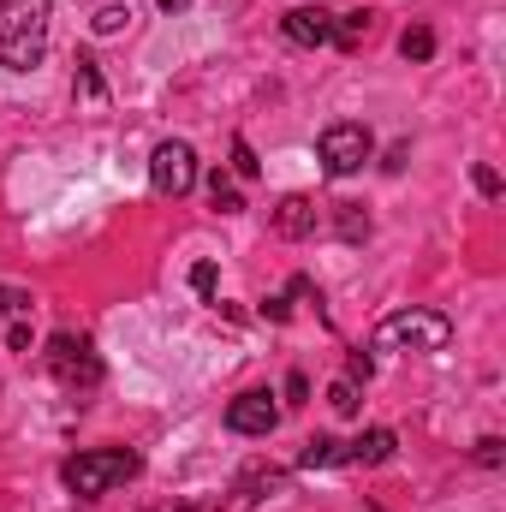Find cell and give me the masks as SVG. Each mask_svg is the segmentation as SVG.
Masks as SVG:
<instances>
[{"instance_id":"21","label":"cell","mask_w":506,"mask_h":512,"mask_svg":"<svg viewBox=\"0 0 506 512\" xmlns=\"http://www.w3.org/2000/svg\"><path fill=\"white\" fill-rule=\"evenodd\" d=\"M30 310V292H18V286H0V322L6 316H24Z\"/></svg>"},{"instance_id":"26","label":"cell","mask_w":506,"mask_h":512,"mask_svg":"<svg viewBox=\"0 0 506 512\" xmlns=\"http://www.w3.org/2000/svg\"><path fill=\"white\" fill-rule=\"evenodd\" d=\"M6 346H12V352H30V328H24V322H12V328H6Z\"/></svg>"},{"instance_id":"22","label":"cell","mask_w":506,"mask_h":512,"mask_svg":"<svg viewBox=\"0 0 506 512\" xmlns=\"http://www.w3.org/2000/svg\"><path fill=\"white\" fill-rule=\"evenodd\" d=\"M191 292H197V298L215 292V262H197V268H191Z\"/></svg>"},{"instance_id":"17","label":"cell","mask_w":506,"mask_h":512,"mask_svg":"<svg viewBox=\"0 0 506 512\" xmlns=\"http://www.w3.org/2000/svg\"><path fill=\"white\" fill-rule=\"evenodd\" d=\"M340 233L346 239H370V215H358V203H340Z\"/></svg>"},{"instance_id":"13","label":"cell","mask_w":506,"mask_h":512,"mask_svg":"<svg viewBox=\"0 0 506 512\" xmlns=\"http://www.w3.org/2000/svg\"><path fill=\"white\" fill-rule=\"evenodd\" d=\"M328 405H334L340 417H358V411H364V387H358V382H346V376H340V382L328 387Z\"/></svg>"},{"instance_id":"2","label":"cell","mask_w":506,"mask_h":512,"mask_svg":"<svg viewBox=\"0 0 506 512\" xmlns=\"http://www.w3.org/2000/svg\"><path fill=\"white\" fill-rule=\"evenodd\" d=\"M137 465H143V459H137L131 447H90V453H72V459L60 465V477H66L72 495L96 501V495H114L120 483H131Z\"/></svg>"},{"instance_id":"14","label":"cell","mask_w":506,"mask_h":512,"mask_svg":"<svg viewBox=\"0 0 506 512\" xmlns=\"http://www.w3.org/2000/svg\"><path fill=\"white\" fill-rule=\"evenodd\" d=\"M399 54H405V60H429V54H435V30H429V24H411V30L399 36Z\"/></svg>"},{"instance_id":"7","label":"cell","mask_w":506,"mask_h":512,"mask_svg":"<svg viewBox=\"0 0 506 512\" xmlns=\"http://www.w3.org/2000/svg\"><path fill=\"white\" fill-rule=\"evenodd\" d=\"M274 423H280V405H274L268 387H251V393H239L227 405V429L233 435H274Z\"/></svg>"},{"instance_id":"5","label":"cell","mask_w":506,"mask_h":512,"mask_svg":"<svg viewBox=\"0 0 506 512\" xmlns=\"http://www.w3.org/2000/svg\"><path fill=\"white\" fill-rule=\"evenodd\" d=\"M42 358H48V376L60 387H96L102 382V358L90 352L84 334H54V340L42 346Z\"/></svg>"},{"instance_id":"29","label":"cell","mask_w":506,"mask_h":512,"mask_svg":"<svg viewBox=\"0 0 506 512\" xmlns=\"http://www.w3.org/2000/svg\"><path fill=\"white\" fill-rule=\"evenodd\" d=\"M155 6H161L167 18H179V12H191V0H155Z\"/></svg>"},{"instance_id":"4","label":"cell","mask_w":506,"mask_h":512,"mask_svg":"<svg viewBox=\"0 0 506 512\" xmlns=\"http://www.w3.org/2000/svg\"><path fill=\"white\" fill-rule=\"evenodd\" d=\"M191 185H197V149L185 137L155 143V155H149V191L179 203V197H191Z\"/></svg>"},{"instance_id":"1","label":"cell","mask_w":506,"mask_h":512,"mask_svg":"<svg viewBox=\"0 0 506 512\" xmlns=\"http://www.w3.org/2000/svg\"><path fill=\"white\" fill-rule=\"evenodd\" d=\"M48 18H54V0H0V66L6 72H36L42 66Z\"/></svg>"},{"instance_id":"9","label":"cell","mask_w":506,"mask_h":512,"mask_svg":"<svg viewBox=\"0 0 506 512\" xmlns=\"http://www.w3.org/2000/svg\"><path fill=\"white\" fill-rule=\"evenodd\" d=\"M274 233H280V239H310V233H316V203L298 197V191L280 197V203H274Z\"/></svg>"},{"instance_id":"24","label":"cell","mask_w":506,"mask_h":512,"mask_svg":"<svg viewBox=\"0 0 506 512\" xmlns=\"http://www.w3.org/2000/svg\"><path fill=\"white\" fill-rule=\"evenodd\" d=\"M477 465H489V471L501 465V441H495V435H483V441H477Z\"/></svg>"},{"instance_id":"15","label":"cell","mask_w":506,"mask_h":512,"mask_svg":"<svg viewBox=\"0 0 506 512\" xmlns=\"http://www.w3.org/2000/svg\"><path fill=\"white\" fill-rule=\"evenodd\" d=\"M298 465H304V471H316V465H340V441H328V435H316V441H304V453H298Z\"/></svg>"},{"instance_id":"16","label":"cell","mask_w":506,"mask_h":512,"mask_svg":"<svg viewBox=\"0 0 506 512\" xmlns=\"http://www.w3.org/2000/svg\"><path fill=\"white\" fill-rule=\"evenodd\" d=\"M131 18H137L131 6H102V12H96V36H120Z\"/></svg>"},{"instance_id":"8","label":"cell","mask_w":506,"mask_h":512,"mask_svg":"<svg viewBox=\"0 0 506 512\" xmlns=\"http://www.w3.org/2000/svg\"><path fill=\"white\" fill-rule=\"evenodd\" d=\"M286 42H298V48H328V42H334V12H322V6H292V12H286Z\"/></svg>"},{"instance_id":"25","label":"cell","mask_w":506,"mask_h":512,"mask_svg":"<svg viewBox=\"0 0 506 512\" xmlns=\"http://www.w3.org/2000/svg\"><path fill=\"white\" fill-rule=\"evenodd\" d=\"M304 393H310V382H304V370H292V376H286V399H292V405H304Z\"/></svg>"},{"instance_id":"11","label":"cell","mask_w":506,"mask_h":512,"mask_svg":"<svg viewBox=\"0 0 506 512\" xmlns=\"http://www.w3.org/2000/svg\"><path fill=\"white\" fill-rule=\"evenodd\" d=\"M370 24H376L370 12H346V18H334V48H346V54H352V48L370 36Z\"/></svg>"},{"instance_id":"28","label":"cell","mask_w":506,"mask_h":512,"mask_svg":"<svg viewBox=\"0 0 506 512\" xmlns=\"http://www.w3.org/2000/svg\"><path fill=\"white\" fill-rule=\"evenodd\" d=\"M405 155H411V149H405V143H393V149H387V161H381V167H387V173H399V167H405Z\"/></svg>"},{"instance_id":"27","label":"cell","mask_w":506,"mask_h":512,"mask_svg":"<svg viewBox=\"0 0 506 512\" xmlns=\"http://www.w3.org/2000/svg\"><path fill=\"white\" fill-rule=\"evenodd\" d=\"M262 316H268V322H286V316H292V304H286V298H268V304H262Z\"/></svg>"},{"instance_id":"19","label":"cell","mask_w":506,"mask_h":512,"mask_svg":"<svg viewBox=\"0 0 506 512\" xmlns=\"http://www.w3.org/2000/svg\"><path fill=\"white\" fill-rule=\"evenodd\" d=\"M78 90L90 96V102H102L108 90H102V72H96V60H78Z\"/></svg>"},{"instance_id":"23","label":"cell","mask_w":506,"mask_h":512,"mask_svg":"<svg viewBox=\"0 0 506 512\" xmlns=\"http://www.w3.org/2000/svg\"><path fill=\"white\" fill-rule=\"evenodd\" d=\"M370 370H376V364H370V358H364V352H352V358H346V382H370Z\"/></svg>"},{"instance_id":"3","label":"cell","mask_w":506,"mask_h":512,"mask_svg":"<svg viewBox=\"0 0 506 512\" xmlns=\"http://www.w3.org/2000/svg\"><path fill=\"white\" fill-rule=\"evenodd\" d=\"M447 340H453V322L441 310H393L370 334L376 352H447Z\"/></svg>"},{"instance_id":"12","label":"cell","mask_w":506,"mask_h":512,"mask_svg":"<svg viewBox=\"0 0 506 512\" xmlns=\"http://www.w3.org/2000/svg\"><path fill=\"white\" fill-rule=\"evenodd\" d=\"M209 203H215V215H239V209H245V197L233 191V179H227L221 167L209 173Z\"/></svg>"},{"instance_id":"10","label":"cell","mask_w":506,"mask_h":512,"mask_svg":"<svg viewBox=\"0 0 506 512\" xmlns=\"http://www.w3.org/2000/svg\"><path fill=\"white\" fill-rule=\"evenodd\" d=\"M393 447H399L393 429H370V435H358L352 447H340V465H387Z\"/></svg>"},{"instance_id":"6","label":"cell","mask_w":506,"mask_h":512,"mask_svg":"<svg viewBox=\"0 0 506 512\" xmlns=\"http://www.w3.org/2000/svg\"><path fill=\"white\" fill-rule=\"evenodd\" d=\"M322 167L334 173V179H346V173H358L370 155H376V137H370V126H358V120H340V126L322 131Z\"/></svg>"},{"instance_id":"18","label":"cell","mask_w":506,"mask_h":512,"mask_svg":"<svg viewBox=\"0 0 506 512\" xmlns=\"http://www.w3.org/2000/svg\"><path fill=\"white\" fill-rule=\"evenodd\" d=\"M233 173H239V179H256V173H262V161L251 155V143H245V137H233Z\"/></svg>"},{"instance_id":"20","label":"cell","mask_w":506,"mask_h":512,"mask_svg":"<svg viewBox=\"0 0 506 512\" xmlns=\"http://www.w3.org/2000/svg\"><path fill=\"white\" fill-rule=\"evenodd\" d=\"M471 185H477L483 197H501V173H495L489 161H477V167H471Z\"/></svg>"}]
</instances>
